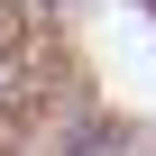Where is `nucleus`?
<instances>
[{
    "label": "nucleus",
    "mask_w": 156,
    "mask_h": 156,
    "mask_svg": "<svg viewBox=\"0 0 156 156\" xmlns=\"http://www.w3.org/2000/svg\"><path fill=\"white\" fill-rule=\"evenodd\" d=\"M19 37H28V28H19V0H0V73L19 64Z\"/></svg>",
    "instance_id": "1"
}]
</instances>
